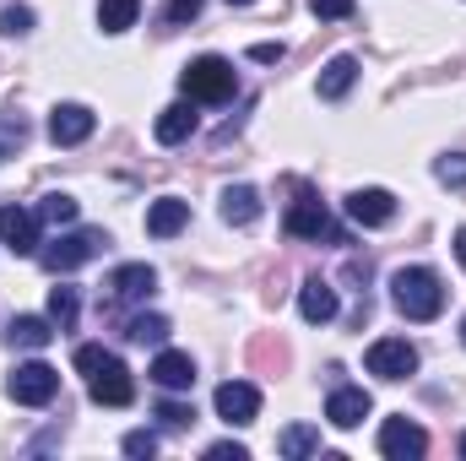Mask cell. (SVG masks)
Segmentation results:
<instances>
[{"instance_id":"40","label":"cell","mask_w":466,"mask_h":461,"mask_svg":"<svg viewBox=\"0 0 466 461\" xmlns=\"http://www.w3.org/2000/svg\"><path fill=\"white\" fill-rule=\"evenodd\" d=\"M461 456H466V435H461Z\"/></svg>"},{"instance_id":"16","label":"cell","mask_w":466,"mask_h":461,"mask_svg":"<svg viewBox=\"0 0 466 461\" xmlns=\"http://www.w3.org/2000/svg\"><path fill=\"white\" fill-rule=\"evenodd\" d=\"M326 418H331L337 429H358V424L369 418V391H358V385H337L331 402H326Z\"/></svg>"},{"instance_id":"2","label":"cell","mask_w":466,"mask_h":461,"mask_svg":"<svg viewBox=\"0 0 466 461\" xmlns=\"http://www.w3.org/2000/svg\"><path fill=\"white\" fill-rule=\"evenodd\" d=\"M179 87H185L190 104H228L238 93V77H233V66L223 55H201V60H190L179 71Z\"/></svg>"},{"instance_id":"1","label":"cell","mask_w":466,"mask_h":461,"mask_svg":"<svg viewBox=\"0 0 466 461\" xmlns=\"http://www.w3.org/2000/svg\"><path fill=\"white\" fill-rule=\"evenodd\" d=\"M390 304L407 315V321H434L445 310V288L429 266H401L390 277Z\"/></svg>"},{"instance_id":"3","label":"cell","mask_w":466,"mask_h":461,"mask_svg":"<svg viewBox=\"0 0 466 461\" xmlns=\"http://www.w3.org/2000/svg\"><path fill=\"white\" fill-rule=\"evenodd\" d=\"M109 250V233L104 229H76V233H66V239H55L49 250H38V261H44V271H76L82 261H93V255H104Z\"/></svg>"},{"instance_id":"37","label":"cell","mask_w":466,"mask_h":461,"mask_svg":"<svg viewBox=\"0 0 466 461\" xmlns=\"http://www.w3.org/2000/svg\"><path fill=\"white\" fill-rule=\"evenodd\" d=\"M207 456H212V461H244L249 451H244V446H228V440H223V446H212Z\"/></svg>"},{"instance_id":"24","label":"cell","mask_w":466,"mask_h":461,"mask_svg":"<svg viewBox=\"0 0 466 461\" xmlns=\"http://www.w3.org/2000/svg\"><path fill=\"white\" fill-rule=\"evenodd\" d=\"M136 16H141V0H98V27H104V33L136 27Z\"/></svg>"},{"instance_id":"32","label":"cell","mask_w":466,"mask_h":461,"mask_svg":"<svg viewBox=\"0 0 466 461\" xmlns=\"http://www.w3.org/2000/svg\"><path fill=\"white\" fill-rule=\"evenodd\" d=\"M309 11H315L320 22H342V16L358 11V0H309Z\"/></svg>"},{"instance_id":"17","label":"cell","mask_w":466,"mask_h":461,"mask_svg":"<svg viewBox=\"0 0 466 461\" xmlns=\"http://www.w3.org/2000/svg\"><path fill=\"white\" fill-rule=\"evenodd\" d=\"M185 223H190V201H179V196H163V201L147 207V233L152 239H174Z\"/></svg>"},{"instance_id":"23","label":"cell","mask_w":466,"mask_h":461,"mask_svg":"<svg viewBox=\"0 0 466 461\" xmlns=\"http://www.w3.org/2000/svg\"><path fill=\"white\" fill-rule=\"evenodd\" d=\"M249 369L282 374V369H288V343H282V337H255V343H249Z\"/></svg>"},{"instance_id":"5","label":"cell","mask_w":466,"mask_h":461,"mask_svg":"<svg viewBox=\"0 0 466 461\" xmlns=\"http://www.w3.org/2000/svg\"><path fill=\"white\" fill-rule=\"evenodd\" d=\"M87 391H93L98 407H130L136 402V380H130V369L119 364L115 353H104V364L87 374Z\"/></svg>"},{"instance_id":"39","label":"cell","mask_w":466,"mask_h":461,"mask_svg":"<svg viewBox=\"0 0 466 461\" xmlns=\"http://www.w3.org/2000/svg\"><path fill=\"white\" fill-rule=\"evenodd\" d=\"M228 5H255V0H228Z\"/></svg>"},{"instance_id":"8","label":"cell","mask_w":466,"mask_h":461,"mask_svg":"<svg viewBox=\"0 0 466 461\" xmlns=\"http://www.w3.org/2000/svg\"><path fill=\"white\" fill-rule=\"evenodd\" d=\"M380 451L390 461H418L429 451V435L412 424V418H385V429H380Z\"/></svg>"},{"instance_id":"18","label":"cell","mask_w":466,"mask_h":461,"mask_svg":"<svg viewBox=\"0 0 466 461\" xmlns=\"http://www.w3.org/2000/svg\"><path fill=\"white\" fill-rule=\"evenodd\" d=\"M152 136H157L163 147H179L185 136H196V109H190V104H168V109L157 115V125H152Z\"/></svg>"},{"instance_id":"38","label":"cell","mask_w":466,"mask_h":461,"mask_svg":"<svg viewBox=\"0 0 466 461\" xmlns=\"http://www.w3.org/2000/svg\"><path fill=\"white\" fill-rule=\"evenodd\" d=\"M456 261L466 266V229H456Z\"/></svg>"},{"instance_id":"9","label":"cell","mask_w":466,"mask_h":461,"mask_svg":"<svg viewBox=\"0 0 466 461\" xmlns=\"http://www.w3.org/2000/svg\"><path fill=\"white\" fill-rule=\"evenodd\" d=\"M93 130H98V115H93L87 104H60V109L49 115V136H55V147H82Z\"/></svg>"},{"instance_id":"21","label":"cell","mask_w":466,"mask_h":461,"mask_svg":"<svg viewBox=\"0 0 466 461\" xmlns=\"http://www.w3.org/2000/svg\"><path fill=\"white\" fill-rule=\"evenodd\" d=\"M277 451H282L288 461L315 456V451H320V429H309V424H288V429L277 435Z\"/></svg>"},{"instance_id":"15","label":"cell","mask_w":466,"mask_h":461,"mask_svg":"<svg viewBox=\"0 0 466 461\" xmlns=\"http://www.w3.org/2000/svg\"><path fill=\"white\" fill-rule=\"evenodd\" d=\"M152 380H157L163 391H190V385H196V364H190V353L163 347V353L152 358Z\"/></svg>"},{"instance_id":"27","label":"cell","mask_w":466,"mask_h":461,"mask_svg":"<svg viewBox=\"0 0 466 461\" xmlns=\"http://www.w3.org/2000/svg\"><path fill=\"white\" fill-rule=\"evenodd\" d=\"M22 141H27V119L16 115V109H0V163H5Z\"/></svg>"},{"instance_id":"35","label":"cell","mask_w":466,"mask_h":461,"mask_svg":"<svg viewBox=\"0 0 466 461\" xmlns=\"http://www.w3.org/2000/svg\"><path fill=\"white\" fill-rule=\"evenodd\" d=\"M98 364H104V347H76V369L82 374H93Z\"/></svg>"},{"instance_id":"4","label":"cell","mask_w":466,"mask_h":461,"mask_svg":"<svg viewBox=\"0 0 466 461\" xmlns=\"http://www.w3.org/2000/svg\"><path fill=\"white\" fill-rule=\"evenodd\" d=\"M5 391H11V402H22V407H49L55 402V391H60V369H49V364H16L11 369V380H5Z\"/></svg>"},{"instance_id":"29","label":"cell","mask_w":466,"mask_h":461,"mask_svg":"<svg viewBox=\"0 0 466 461\" xmlns=\"http://www.w3.org/2000/svg\"><path fill=\"white\" fill-rule=\"evenodd\" d=\"M157 424H163V429H190V424H196V407H185V402H157Z\"/></svg>"},{"instance_id":"14","label":"cell","mask_w":466,"mask_h":461,"mask_svg":"<svg viewBox=\"0 0 466 461\" xmlns=\"http://www.w3.org/2000/svg\"><path fill=\"white\" fill-rule=\"evenodd\" d=\"M152 288H157V271H152V266H141V261L119 266L115 277H109V299H119V304H136V299H147Z\"/></svg>"},{"instance_id":"13","label":"cell","mask_w":466,"mask_h":461,"mask_svg":"<svg viewBox=\"0 0 466 461\" xmlns=\"http://www.w3.org/2000/svg\"><path fill=\"white\" fill-rule=\"evenodd\" d=\"M337 288L331 282H320V277H309L304 288H299V315L309 321V326H326V321H337Z\"/></svg>"},{"instance_id":"11","label":"cell","mask_w":466,"mask_h":461,"mask_svg":"<svg viewBox=\"0 0 466 461\" xmlns=\"http://www.w3.org/2000/svg\"><path fill=\"white\" fill-rule=\"evenodd\" d=\"M255 413H260V391L255 385H244V380H228V385H218V418L223 424H255Z\"/></svg>"},{"instance_id":"41","label":"cell","mask_w":466,"mask_h":461,"mask_svg":"<svg viewBox=\"0 0 466 461\" xmlns=\"http://www.w3.org/2000/svg\"><path fill=\"white\" fill-rule=\"evenodd\" d=\"M461 343H466V321H461Z\"/></svg>"},{"instance_id":"36","label":"cell","mask_w":466,"mask_h":461,"mask_svg":"<svg viewBox=\"0 0 466 461\" xmlns=\"http://www.w3.org/2000/svg\"><path fill=\"white\" fill-rule=\"evenodd\" d=\"M201 11V0H168V22H190Z\"/></svg>"},{"instance_id":"7","label":"cell","mask_w":466,"mask_h":461,"mask_svg":"<svg viewBox=\"0 0 466 461\" xmlns=\"http://www.w3.org/2000/svg\"><path fill=\"white\" fill-rule=\"evenodd\" d=\"M363 364H369V374H380V380H407V374L418 369V347L401 343V337H380V343H369Z\"/></svg>"},{"instance_id":"10","label":"cell","mask_w":466,"mask_h":461,"mask_svg":"<svg viewBox=\"0 0 466 461\" xmlns=\"http://www.w3.org/2000/svg\"><path fill=\"white\" fill-rule=\"evenodd\" d=\"M0 244H5L11 255H33V250H38V212H22L16 201L0 207Z\"/></svg>"},{"instance_id":"34","label":"cell","mask_w":466,"mask_h":461,"mask_svg":"<svg viewBox=\"0 0 466 461\" xmlns=\"http://www.w3.org/2000/svg\"><path fill=\"white\" fill-rule=\"evenodd\" d=\"M249 60H255V66H277V60H282V44H255Z\"/></svg>"},{"instance_id":"25","label":"cell","mask_w":466,"mask_h":461,"mask_svg":"<svg viewBox=\"0 0 466 461\" xmlns=\"http://www.w3.org/2000/svg\"><path fill=\"white\" fill-rule=\"evenodd\" d=\"M76 315H82V299H76V288H49V321L60 326V332H71L76 326Z\"/></svg>"},{"instance_id":"6","label":"cell","mask_w":466,"mask_h":461,"mask_svg":"<svg viewBox=\"0 0 466 461\" xmlns=\"http://www.w3.org/2000/svg\"><path fill=\"white\" fill-rule=\"evenodd\" d=\"M288 233L293 239H326V244H348V229L342 223H331V212L320 207V201H293L288 207Z\"/></svg>"},{"instance_id":"20","label":"cell","mask_w":466,"mask_h":461,"mask_svg":"<svg viewBox=\"0 0 466 461\" xmlns=\"http://www.w3.org/2000/svg\"><path fill=\"white\" fill-rule=\"evenodd\" d=\"M5 337H11L16 347H33V353H38V347L55 343V321H38V315H16V321L5 326Z\"/></svg>"},{"instance_id":"26","label":"cell","mask_w":466,"mask_h":461,"mask_svg":"<svg viewBox=\"0 0 466 461\" xmlns=\"http://www.w3.org/2000/svg\"><path fill=\"white\" fill-rule=\"evenodd\" d=\"M125 337L136 347H163L168 343V321H163V315H136V321L125 326Z\"/></svg>"},{"instance_id":"19","label":"cell","mask_w":466,"mask_h":461,"mask_svg":"<svg viewBox=\"0 0 466 461\" xmlns=\"http://www.w3.org/2000/svg\"><path fill=\"white\" fill-rule=\"evenodd\" d=\"M255 218H260V196H255L249 185H228V190H223V223L249 229Z\"/></svg>"},{"instance_id":"31","label":"cell","mask_w":466,"mask_h":461,"mask_svg":"<svg viewBox=\"0 0 466 461\" xmlns=\"http://www.w3.org/2000/svg\"><path fill=\"white\" fill-rule=\"evenodd\" d=\"M434 174H440V185H466V152L440 158V163H434Z\"/></svg>"},{"instance_id":"30","label":"cell","mask_w":466,"mask_h":461,"mask_svg":"<svg viewBox=\"0 0 466 461\" xmlns=\"http://www.w3.org/2000/svg\"><path fill=\"white\" fill-rule=\"evenodd\" d=\"M27 27H33V11H27V5H5V11H0V33H5V38H22Z\"/></svg>"},{"instance_id":"33","label":"cell","mask_w":466,"mask_h":461,"mask_svg":"<svg viewBox=\"0 0 466 461\" xmlns=\"http://www.w3.org/2000/svg\"><path fill=\"white\" fill-rule=\"evenodd\" d=\"M152 451H157V435H152V429L125 435V456H152Z\"/></svg>"},{"instance_id":"12","label":"cell","mask_w":466,"mask_h":461,"mask_svg":"<svg viewBox=\"0 0 466 461\" xmlns=\"http://www.w3.org/2000/svg\"><path fill=\"white\" fill-rule=\"evenodd\" d=\"M348 218L358 229H385V223L396 218V196H390V190H352Z\"/></svg>"},{"instance_id":"28","label":"cell","mask_w":466,"mask_h":461,"mask_svg":"<svg viewBox=\"0 0 466 461\" xmlns=\"http://www.w3.org/2000/svg\"><path fill=\"white\" fill-rule=\"evenodd\" d=\"M38 218H44V223H55V229H66V223H76V201H71L66 190H55V196H44V201H38Z\"/></svg>"},{"instance_id":"22","label":"cell","mask_w":466,"mask_h":461,"mask_svg":"<svg viewBox=\"0 0 466 461\" xmlns=\"http://www.w3.org/2000/svg\"><path fill=\"white\" fill-rule=\"evenodd\" d=\"M352 82H358V60H352V55H337V60L320 71V98H348Z\"/></svg>"}]
</instances>
